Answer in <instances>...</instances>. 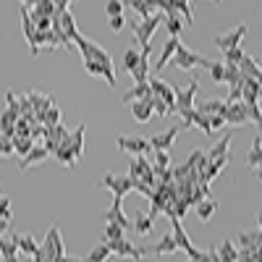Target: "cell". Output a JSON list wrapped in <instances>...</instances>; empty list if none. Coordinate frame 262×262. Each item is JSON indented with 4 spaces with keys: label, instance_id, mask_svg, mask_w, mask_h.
Here are the masks:
<instances>
[{
    "label": "cell",
    "instance_id": "obj_52",
    "mask_svg": "<svg viewBox=\"0 0 262 262\" xmlns=\"http://www.w3.org/2000/svg\"><path fill=\"white\" fill-rule=\"evenodd\" d=\"M18 3H24V6H27V8H34V6H37V3H39V0H18Z\"/></svg>",
    "mask_w": 262,
    "mask_h": 262
},
{
    "label": "cell",
    "instance_id": "obj_40",
    "mask_svg": "<svg viewBox=\"0 0 262 262\" xmlns=\"http://www.w3.org/2000/svg\"><path fill=\"white\" fill-rule=\"evenodd\" d=\"M29 11H34L37 16H45V18H53V16L58 13V8L50 3V0H39V3H37L34 8H29Z\"/></svg>",
    "mask_w": 262,
    "mask_h": 262
},
{
    "label": "cell",
    "instance_id": "obj_28",
    "mask_svg": "<svg viewBox=\"0 0 262 262\" xmlns=\"http://www.w3.org/2000/svg\"><path fill=\"white\" fill-rule=\"evenodd\" d=\"M238 71H242V76H244V79H259V76H262L259 63H257L252 55H244V60L238 63Z\"/></svg>",
    "mask_w": 262,
    "mask_h": 262
},
{
    "label": "cell",
    "instance_id": "obj_49",
    "mask_svg": "<svg viewBox=\"0 0 262 262\" xmlns=\"http://www.w3.org/2000/svg\"><path fill=\"white\" fill-rule=\"evenodd\" d=\"M107 21H111V29H113V32H121V29L126 27V21H123V16H111V18H107Z\"/></svg>",
    "mask_w": 262,
    "mask_h": 262
},
{
    "label": "cell",
    "instance_id": "obj_16",
    "mask_svg": "<svg viewBox=\"0 0 262 262\" xmlns=\"http://www.w3.org/2000/svg\"><path fill=\"white\" fill-rule=\"evenodd\" d=\"M107 223H118L121 228H134V223L128 221V217L123 215V207H121V196H113V205H111V210H107Z\"/></svg>",
    "mask_w": 262,
    "mask_h": 262
},
{
    "label": "cell",
    "instance_id": "obj_29",
    "mask_svg": "<svg viewBox=\"0 0 262 262\" xmlns=\"http://www.w3.org/2000/svg\"><path fill=\"white\" fill-rule=\"evenodd\" d=\"M242 102H247V105H257L259 102V84H257V79H244Z\"/></svg>",
    "mask_w": 262,
    "mask_h": 262
},
{
    "label": "cell",
    "instance_id": "obj_42",
    "mask_svg": "<svg viewBox=\"0 0 262 262\" xmlns=\"http://www.w3.org/2000/svg\"><path fill=\"white\" fill-rule=\"evenodd\" d=\"M126 228H121L118 223H107L105 226V242H116V238H123Z\"/></svg>",
    "mask_w": 262,
    "mask_h": 262
},
{
    "label": "cell",
    "instance_id": "obj_1",
    "mask_svg": "<svg viewBox=\"0 0 262 262\" xmlns=\"http://www.w3.org/2000/svg\"><path fill=\"white\" fill-rule=\"evenodd\" d=\"M74 45H76V50L81 53V58H84V60H97V63H102V66H113V58L107 55V50H105V48H100L95 39L84 37V34H76Z\"/></svg>",
    "mask_w": 262,
    "mask_h": 262
},
{
    "label": "cell",
    "instance_id": "obj_8",
    "mask_svg": "<svg viewBox=\"0 0 262 262\" xmlns=\"http://www.w3.org/2000/svg\"><path fill=\"white\" fill-rule=\"evenodd\" d=\"M184 131V126L179 123V126H173V128H165V131H160V134H155L149 139V147H152V152H170L173 149V142H176V137Z\"/></svg>",
    "mask_w": 262,
    "mask_h": 262
},
{
    "label": "cell",
    "instance_id": "obj_51",
    "mask_svg": "<svg viewBox=\"0 0 262 262\" xmlns=\"http://www.w3.org/2000/svg\"><path fill=\"white\" fill-rule=\"evenodd\" d=\"M8 228H11V221H6V217H0V236L8 233Z\"/></svg>",
    "mask_w": 262,
    "mask_h": 262
},
{
    "label": "cell",
    "instance_id": "obj_27",
    "mask_svg": "<svg viewBox=\"0 0 262 262\" xmlns=\"http://www.w3.org/2000/svg\"><path fill=\"white\" fill-rule=\"evenodd\" d=\"M186 168L191 173H200L202 176V170L207 168V149H194L189 155V160H186Z\"/></svg>",
    "mask_w": 262,
    "mask_h": 262
},
{
    "label": "cell",
    "instance_id": "obj_14",
    "mask_svg": "<svg viewBox=\"0 0 262 262\" xmlns=\"http://www.w3.org/2000/svg\"><path fill=\"white\" fill-rule=\"evenodd\" d=\"M176 252H179V244H176V238H173V233L160 236V242H158V244L147 247V254H155V257H163V254H176Z\"/></svg>",
    "mask_w": 262,
    "mask_h": 262
},
{
    "label": "cell",
    "instance_id": "obj_55",
    "mask_svg": "<svg viewBox=\"0 0 262 262\" xmlns=\"http://www.w3.org/2000/svg\"><path fill=\"white\" fill-rule=\"evenodd\" d=\"M3 262H18V257H3Z\"/></svg>",
    "mask_w": 262,
    "mask_h": 262
},
{
    "label": "cell",
    "instance_id": "obj_4",
    "mask_svg": "<svg viewBox=\"0 0 262 262\" xmlns=\"http://www.w3.org/2000/svg\"><path fill=\"white\" fill-rule=\"evenodd\" d=\"M173 66H176L179 71H191V69H207L210 60L205 55H200V53H194V50L181 45L176 50V55H173Z\"/></svg>",
    "mask_w": 262,
    "mask_h": 262
},
{
    "label": "cell",
    "instance_id": "obj_45",
    "mask_svg": "<svg viewBox=\"0 0 262 262\" xmlns=\"http://www.w3.org/2000/svg\"><path fill=\"white\" fill-rule=\"evenodd\" d=\"M155 160H152V168L155 170H163V168H170V155L168 152H152Z\"/></svg>",
    "mask_w": 262,
    "mask_h": 262
},
{
    "label": "cell",
    "instance_id": "obj_21",
    "mask_svg": "<svg viewBox=\"0 0 262 262\" xmlns=\"http://www.w3.org/2000/svg\"><path fill=\"white\" fill-rule=\"evenodd\" d=\"M247 165H249L252 170L262 168V137H259V131L254 134L252 147H249V152H247Z\"/></svg>",
    "mask_w": 262,
    "mask_h": 262
},
{
    "label": "cell",
    "instance_id": "obj_33",
    "mask_svg": "<svg viewBox=\"0 0 262 262\" xmlns=\"http://www.w3.org/2000/svg\"><path fill=\"white\" fill-rule=\"evenodd\" d=\"M215 210H217V202H215V200H202V202H196V217H200L202 223L210 221V217L215 215Z\"/></svg>",
    "mask_w": 262,
    "mask_h": 262
},
{
    "label": "cell",
    "instance_id": "obj_53",
    "mask_svg": "<svg viewBox=\"0 0 262 262\" xmlns=\"http://www.w3.org/2000/svg\"><path fill=\"white\" fill-rule=\"evenodd\" d=\"M210 262H221V257H217V252H215V247H212V257H210Z\"/></svg>",
    "mask_w": 262,
    "mask_h": 262
},
{
    "label": "cell",
    "instance_id": "obj_43",
    "mask_svg": "<svg viewBox=\"0 0 262 262\" xmlns=\"http://www.w3.org/2000/svg\"><path fill=\"white\" fill-rule=\"evenodd\" d=\"M210 76H212V81H226V63H215V60H210Z\"/></svg>",
    "mask_w": 262,
    "mask_h": 262
},
{
    "label": "cell",
    "instance_id": "obj_19",
    "mask_svg": "<svg viewBox=\"0 0 262 262\" xmlns=\"http://www.w3.org/2000/svg\"><path fill=\"white\" fill-rule=\"evenodd\" d=\"M128 111H131V116H134L137 123H147L152 118V100H134V102H128Z\"/></svg>",
    "mask_w": 262,
    "mask_h": 262
},
{
    "label": "cell",
    "instance_id": "obj_11",
    "mask_svg": "<svg viewBox=\"0 0 262 262\" xmlns=\"http://www.w3.org/2000/svg\"><path fill=\"white\" fill-rule=\"evenodd\" d=\"M149 86H152V95L160 97L163 102H168L173 111H176V86L163 81V79H152V76H149Z\"/></svg>",
    "mask_w": 262,
    "mask_h": 262
},
{
    "label": "cell",
    "instance_id": "obj_23",
    "mask_svg": "<svg viewBox=\"0 0 262 262\" xmlns=\"http://www.w3.org/2000/svg\"><path fill=\"white\" fill-rule=\"evenodd\" d=\"M215 252H217V257H221V262H238V247H236L233 238H223Z\"/></svg>",
    "mask_w": 262,
    "mask_h": 262
},
{
    "label": "cell",
    "instance_id": "obj_6",
    "mask_svg": "<svg viewBox=\"0 0 262 262\" xmlns=\"http://www.w3.org/2000/svg\"><path fill=\"white\" fill-rule=\"evenodd\" d=\"M200 92V76L194 74V79L184 86V90H176V113H186V111H194V97Z\"/></svg>",
    "mask_w": 262,
    "mask_h": 262
},
{
    "label": "cell",
    "instance_id": "obj_31",
    "mask_svg": "<svg viewBox=\"0 0 262 262\" xmlns=\"http://www.w3.org/2000/svg\"><path fill=\"white\" fill-rule=\"evenodd\" d=\"M53 155L58 158V163H60L63 168H69V170H71V168L76 165V160H79V158L74 155V152H71V147L66 144V142H63V144H60V147H58V149L53 152Z\"/></svg>",
    "mask_w": 262,
    "mask_h": 262
},
{
    "label": "cell",
    "instance_id": "obj_20",
    "mask_svg": "<svg viewBox=\"0 0 262 262\" xmlns=\"http://www.w3.org/2000/svg\"><path fill=\"white\" fill-rule=\"evenodd\" d=\"M48 155H50L48 147H34L27 158H21V160H18V168H21V170H29V168L39 165V163H45V160H48Z\"/></svg>",
    "mask_w": 262,
    "mask_h": 262
},
{
    "label": "cell",
    "instance_id": "obj_26",
    "mask_svg": "<svg viewBox=\"0 0 262 262\" xmlns=\"http://www.w3.org/2000/svg\"><path fill=\"white\" fill-rule=\"evenodd\" d=\"M228 107V100H205L196 105V111L205 113V116H223Z\"/></svg>",
    "mask_w": 262,
    "mask_h": 262
},
{
    "label": "cell",
    "instance_id": "obj_41",
    "mask_svg": "<svg viewBox=\"0 0 262 262\" xmlns=\"http://www.w3.org/2000/svg\"><path fill=\"white\" fill-rule=\"evenodd\" d=\"M152 111H155V116L165 118V116H170V113H173V107H170L168 102H163L160 97H155V95H152Z\"/></svg>",
    "mask_w": 262,
    "mask_h": 262
},
{
    "label": "cell",
    "instance_id": "obj_30",
    "mask_svg": "<svg viewBox=\"0 0 262 262\" xmlns=\"http://www.w3.org/2000/svg\"><path fill=\"white\" fill-rule=\"evenodd\" d=\"M228 147H231V131H228V134H223L221 139H217V142L212 144V149H207V163H210V160H215V158L228 155Z\"/></svg>",
    "mask_w": 262,
    "mask_h": 262
},
{
    "label": "cell",
    "instance_id": "obj_39",
    "mask_svg": "<svg viewBox=\"0 0 262 262\" xmlns=\"http://www.w3.org/2000/svg\"><path fill=\"white\" fill-rule=\"evenodd\" d=\"M0 257H18V247L13 236H0Z\"/></svg>",
    "mask_w": 262,
    "mask_h": 262
},
{
    "label": "cell",
    "instance_id": "obj_15",
    "mask_svg": "<svg viewBox=\"0 0 262 262\" xmlns=\"http://www.w3.org/2000/svg\"><path fill=\"white\" fill-rule=\"evenodd\" d=\"M236 247L238 249H262V228L236 233Z\"/></svg>",
    "mask_w": 262,
    "mask_h": 262
},
{
    "label": "cell",
    "instance_id": "obj_24",
    "mask_svg": "<svg viewBox=\"0 0 262 262\" xmlns=\"http://www.w3.org/2000/svg\"><path fill=\"white\" fill-rule=\"evenodd\" d=\"M11 236H13V242H16V247H18V254L32 257V254L39 249V244L34 242V238H32L29 233H11Z\"/></svg>",
    "mask_w": 262,
    "mask_h": 262
},
{
    "label": "cell",
    "instance_id": "obj_50",
    "mask_svg": "<svg viewBox=\"0 0 262 262\" xmlns=\"http://www.w3.org/2000/svg\"><path fill=\"white\" fill-rule=\"evenodd\" d=\"M58 262H86V257H69V254H63Z\"/></svg>",
    "mask_w": 262,
    "mask_h": 262
},
{
    "label": "cell",
    "instance_id": "obj_5",
    "mask_svg": "<svg viewBox=\"0 0 262 262\" xmlns=\"http://www.w3.org/2000/svg\"><path fill=\"white\" fill-rule=\"evenodd\" d=\"M244 37H247V21H238L233 29H228V32H223V34H215V48L223 50V53H228V50H233V48H242V39H244Z\"/></svg>",
    "mask_w": 262,
    "mask_h": 262
},
{
    "label": "cell",
    "instance_id": "obj_58",
    "mask_svg": "<svg viewBox=\"0 0 262 262\" xmlns=\"http://www.w3.org/2000/svg\"><path fill=\"white\" fill-rule=\"evenodd\" d=\"M215 3H221V0H215Z\"/></svg>",
    "mask_w": 262,
    "mask_h": 262
},
{
    "label": "cell",
    "instance_id": "obj_2",
    "mask_svg": "<svg viewBox=\"0 0 262 262\" xmlns=\"http://www.w3.org/2000/svg\"><path fill=\"white\" fill-rule=\"evenodd\" d=\"M165 21V13H152V16H147V18H142L139 24H134L131 29H134V34H137V42H139V50L142 48H149V39L155 37V32H158V27Z\"/></svg>",
    "mask_w": 262,
    "mask_h": 262
},
{
    "label": "cell",
    "instance_id": "obj_59",
    "mask_svg": "<svg viewBox=\"0 0 262 262\" xmlns=\"http://www.w3.org/2000/svg\"><path fill=\"white\" fill-rule=\"evenodd\" d=\"M189 262H194V259H189Z\"/></svg>",
    "mask_w": 262,
    "mask_h": 262
},
{
    "label": "cell",
    "instance_id": "obj_10",
    "mask_svg": "<svg viewBox=\"0 0 262 262\" xmlns=\"http://www.w3.org/2000/svg\"><path fill=\"white\" fill-rule=\"evenodd\" d=\"M116 144L121 152H128V155H149L152 152L149 139H142V137H118Z\"/></svg>",
    "mask_w": 262,
    "mask_h": 262
},
{
    "label": "cell",
    "instance_id": "obj_34",
    "mask_svg": "<svg viewBox=\"0 0 262 262\" xmlns=\"http://www.w3.org/2000/svg\"><path fill=\"white\" fill-rule=\"evenodd\" d=\"M113 257V252H111V244H97L90 254H86V262H107V259H111Z\"/></svg>",
    "mask_w": 262,
    "mask_h": 262
},
{
    "label": "cell",
    "instance_id": "obj_7",
    "mask_svg": "<svg viewBox=\"0 0 262 262\" xmlns=\"http://www.w3.org/2000/svg\"><path fill=\"white\" fill-rule=\"evenodd\" d=\"M111 244V252L113 257H126V259H144L147 254V247H137V244H131L128 238H116V242H107Z\"/></svg>",
    "mask_w": 262,
    "mask_h": 262
},
{
    "label": "cell",
    "instance_id": "obj_37",
    "mask_svg": "<svg viewBox=\"0 0 262 262\" xmlns=\"http://www.w3.org/2000/svg\"><path fill=\"white\" fill-rule=\"evenodd\" d=\"M123 6H131L142 18H147V16L155 13V6H152L149 0H123Z\"/></svg>",
    "mask_w": 262,
    "mask_h": 262
},
{
    "label": "cell",
    "instance_id": "obj_48",
    "mask_svg": "<svg viewBox=\"0 0 262 262\" xmlns=\"http://www.w3.org/2000/svg\"><path fill=\"white\" fill-rule=\"evenodd\" d=\"M207 118H210V126H212L215 134H217L223 126H228V123H226V116H207Z\"/></svg>",
    "mask_w": 262,
    "mask_h": 262
},
{
    "label": "cell",
    "instance_id": "obj_32",
    "mask_svg": "<svg viewBox=\"0 0 262 262\" xmlns=\"http://www.w3.org/2000/svg\"><path fill=\"white\" fill-rule=\"evenodd\" d=\"M152 226H155V217H152L149 212H137V217H134V231H137L139 236H147V233L152 231Z\"/></svg>",
    "mask_w": 262,
    "mask_h": 262
},
{
    "label": "cell",
    "instance_id": "obj_38",
    "mask_svg": "<svg viewBox=\"0 0 262 262\" xmlns=\"http://www.w3.org/2000/svg\"><path fill=\"white\" fill-rule=\"evenodd\" d=\"M13 149H16V155L27 158L29 152L34 149V139L32 137H13Z\"/></svg>",
    "mask_w": 262,
    "mask_h": 262
},
{
    "label": "cell",
    "instance_id": "obj_44",
    "mask_svg": "<svg viewBox=\"0 0 262 262\" xmlns=\"http://www.w3.org/2000/svg\"><path fill=\"white\" fill-rule=\"evenodd\" d=\"M123 0H107L105 3V13H107V18L111 16H123Z\"/></svg>",
    "mask_w": 262,
    "mask_h": 262
},
{
    "label": "cell",
    "instance_id": "obj_9",
    "mask_svg": "<svg viewBox=\"0 0 262 262\" xmlns=\"http://www.w3.org/2000/svg\"><path fill=\"white\" fill-rule=\"evenodd\" d=\"M170 223H173V238H176V244H179V249H184L191 259H200L205 252L202 249H196L191 242H189V236H186V231H184V226H181V221L179 217H170Z\"/></svg>",
    "mask_w": 262,
    "mask_h": 262
},
{
    "label": "cell",
    "instance_id": "obj_18",
    "mask_svg": "<svg viewBox=\"0 0 262 262\" xmlns=\"http://www.w3.org/2000/svg\"><path fill=\"white\" fill-rule=\"evenodd\" d=\"M134 100H152V86L149 81H134V86L123 95V105L134 102Z\"/></svg>",
    "mask_w": 262,
    "mask_h": 262
},
{
    "label": "cell",
    "instance_id": "obj_54",
    "mask_svg": "<svg viewBox=\"0 0 262 262\" xmlns=\"http://www.w3.org/2000/svg\"><path fill=\"white\" fill-rule=\"evenodd\" d=\"M257 226L262 228V210H257Z\"/></svg>",
    "mask_w": 262,
    "mask_h": 262
},
{
    "label": "cell",
    "instance_id": "obj_57",
    "mask_svg": "<svg viewBox=\"0 0 262 262\" xmlns=\"http://www.w3.org/2000/svg\"><path fill=\"white\" fill-rule=\"evenodd\" d=\"M257 181H262V168H257Z\"/></svg>",
    "mask_w": 262,
    "mask_h": 262
},
{
    "label": "cell",
    "instance_id": "obj_47",
    "mask_svg": "<svg viewBox=\"0 0 262 262\" xmlns=\"http://www.w3.org/2000/svg\"><path fill=\"white\" fill-rule=\"evenodd\" d=\"M0 217H6V221H11L13 212H11V202H8V196L6 194H0Z\"/></svg>",
    "mask_w": 262,
    "mask_h": 262
},
{
    "label": "cell",
    "instance_id": "obj_22",
    "mask_svg": "<svg viewBox=\"0 0 262 262\" xmlns=\"http://www.w3.org/2000/svg\"><path fill=\"white\" fill-rule=\"evenodd\" d=\"M84 131H86V126H84V123H79V126L71 131V134H69V139H66V144L71 147V152H74L76 158H81V155H84Z\"/></svg>",
    "mask_w": 262,
    "mask_h": 262
},
{
    "label": "cell",
    "instance_id": "obj_13",
    "mask_svg": "<svg viewBox=\"0 0 262 262\" xmlns=\"http://www.w3.org/2000/svg\"><path fill=\"white\" fill-rule=\"evenodd\" d=\"M223 116H226V123L228 126H244V123H249V113H247V105L244 102H228Z\"/></svg>",
    "mask_w": 262,
    "mask_h": 262
},
{
    "label": "cell",
    "instance_id": "obj_12",
    "mask_svg": "<svg viewBox=\"0 0 262 262\" xmlns=\"http://www.w3.org/2000/svg\"><path fill=\"white\" fill-rule=\"evenodd\" d=\"M21 27H24V37H27V42H29L32 58H37V55H39V53H37V27H34V21H32L27 6H21Z\"/></svg>",
    "mask_w": 262,
    "mask_h": 262
},
{
    "label": "cell",
    "instance_id": "obj_36",
    "mask_svg": "<svg viewBox=\"0 0 262 262\" xmlns=\"http://www.w3.org/2000/svg\"><path fill=\"white\" fill-rule=\"evenodd\" d=\"M163 24H165V29H168L170 37H181V32H184V21H181L179 13H168Z\"/></svg>",
    "mask_w": 262,
    "mask_h": 262
},
{
    "label": "cell",
    "instance_id": "obj_17",
    "mask_svg": "<svg viewBox=\"0 0 262 262\" xmlns=\"http://www.w3.org/2000/svg\"><path fill=\"white\" fill-rule=\"evenodd\" d=\"M179 48H181V39H179V37H168V39H165V45H163V53H160V58H158L155 71H163L165 66L173 60V55H176Z\"/></svg>",
    "mask_w": 262,
    "mask_h": 262
},
{
    "label": "cell",
    "instance_id": "obj_3",
    "mask_svg": "<svg viewBox=\"0 0 262 262\" xmlns=\"http://www.w3.org/2000/svg\"><path fill=\"white\" fill-rule=\"evenodd\" d=\"M100 189H107L113 196H123L128 191H134V179L126 176V173H105V176L100 179Z\"/></svg>",
    "mask_w": 262,
    "mask_h": 262
},
{
    "label": "cell",
    "instance_id": "obj_56",
    "mask_svg": "<svg viewBox=\"0 0 262 262\" xmlns=\"http://www.w3.org/2000/svg\"><path fill=\"white\" fill-rule=\"evenodd\" d=\"M257 84H259V100H262V76L257 79Z\"/></svg>",
    "mask_w": 262,
    "mask_h": 262
},
{
    "label": "cell",
    "instance_id": "obj_46",
    "mask_svg": "<svg viewBox=\"0 0 262 262\" xmlns=\"http://www.w3.org/2000/svg\"><path fill=\"white\" fill-rule=\"evenodd\" d=\"M223 55H226V63H231V66H238V63L244 60V50L242 48H233V50H228Z\"/></svg>",
    "mask_w": 262,
    "mask_h": 262
},
{
    "label": "cell",
    "instance_id": "obj_25",
    "mask_svg": "<svg viewBox=\"0 0 262 262\" xmlns=\"http://www.w3.org/2000/svg\"><path fill=\"white\" fill-rule=\"evenodd\" d=\"M139 63H142V50H139V45H137V48H126V53H123V69L128 71V76L137 74Z\"/></svg>",
    "mask_w": 262,
    "mask_h": 262
},
{
    "label": "cell",
    "instance_id": "obj_35",
    "mask_svg": "<svg viewBox=\"0 0 262 262\" xmlns=\"http://www.w3.org/2000/svg\"><path fill=\"white\" fill-rule=\"evenodd\" d=\"M60 257L53 252V247L48 244V242H42V247L32 254V262H58Z\"/></svg>",
    "mask_w": 262,
    "mask_h": 262
}]
</instances>
